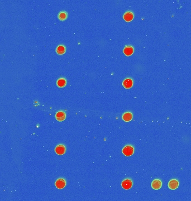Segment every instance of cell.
I'll use <instances>...</instances> for the list:
<instances>
[{
	"mask_svg": "<svg viewBox=\"0 0 191 201\" xmlns=\"http://www.w3.org/2000/svg\"><path fill=\"white\" fill-rule=\"evenodd\" d=\"M134 148L132 147V146H126V147H125L122 149V153L126 156H131L134 154Z\"/></svg>",
	"mask_w": 191,
	"mask_h": 201,
	"instance_id": "cell-1",
	"label": "cell"
},
{
	"mask_svg": "<svg viewBox=\"0 0 191 201\" xmlns=\"http://www.w3.org/2000/svg\"><path fill=\"white\" fill-rule=\"evenodd\" d=\"M121 185H122V187L124 189L128 190L131 188L132 185H133V183H132V181L130 179H127L124 180L122 182Z\"/></svg>",
	"mask_w": 191,
	"mask_h": 201,
	"instance_id": "cell-2",
	"label": "cell"
},
{
	"mask_svg": "<svg viewBox=\"0 0 191 201\" xmlns=\"http://www.w3.org/2000/svg\"><path fill=\"white\" fill-rule=\"evenodd\" d=\"M162 186V183L159 179H155L152 183V187L155 190H158L161 188Z\"/></svg>",
	"mask_w": 191,
	"mask_h": 201,
	"instance_id": "cell-3",
	"label": "cell"
},
{
	"mask_svg": "<svg viewBox=\"0 0 191 201\" xmlns=\"http://www.w3.org/2000/svg\"><path fill=\"white\" fill-rule=\"evenodd\" d=\"M122 85L126 89H129L133 86V81L130 78H127L124 80L122 83Z\"/></svg>",
	"mask_w": 191,
	"mask_h": 201,
	"instance_id": "cell-4",
	"label": "cell"
},
{
	"mask_svg": "<svg viewBox=\"0 0 191 201\" xmlns=\"http://www.w3.org/2000/svg\"><path fill=\"white\" fill-rule=\"evenodd\" d=\"M66 185L65 181L63 179H59L56 182V186L58 189H63Z\"/></svg>",
	"mask_w": 191,
	"mask_h": 201,
	"instance_id": "cell-5",
	"label": "cell"
},
{
	"mask_svg": "<svg viewBox=\"0 0 191 201\" xmlns=\"http://www.w3.org/2000/svg\"><path fill=\"white\" fill-rule=\"evenodd\" d=\"M179 186V182L176 179L171 180L168 183V187L172 190H174L177 189Z\"/></svg>",
	"mask_w": 191,
	"mask_h": 201,
	"instance_id": "cell-6",
	"label": "cell"
},
{
	"mask_svg": "<svg viewBox=\"0 0 191 201\" xmlns=\"http://www.w3.org/2000/svg\"><path fill=\"white\" fill-rule=\"evenodd\" d=\"M56 152L57 154L61 155L64 154L65 152V148L63 145H58L56 148Z\"/></svg>",
	"mask_w": 191,
	"mask_h": 201,
	"instance_id": "cell-7",
	"label": "cell"
},
{
	"mask_svg": "<svg viewBox=\"0 0 191 201\" xmlns=\"http://www.w3.org/2000/svg\"><path fill=\"white\" fill-rule=\"evenodd\" d=\"M65 117L66 115L65 112L63 111H59L56 115V118L59 121H63L65 120Z\"/></svg>",
	"mask_w": 191,
	"mask_h": 201,
	"instance_id": "cell-8",
	"label": "cell"
},
{
	"mask_svg": "<svg viewBox=\"0 0 191 201\" xmlns=\"http://www.w3.org/2000/svg\"><path fill=\"white\" fill-rule=\"evenodd\" d=\"M123 52L124 54L126 56H130L131 55H132L134 53V49L133 47L130 46H126L125 47Z\"/></svg>",
	"mask_w": 191,
	"mask_h": 201,
	"instance_id": "cell-9",
	"label": "cell"
},
{
	"mask_svg": "<svg viewBox=\"0 0 191 201\" xmlns=\"http://www.w3.org/2000/svg\"><path fill=\"white\" fill-rule=\"evenodd\" d=\"M124 19L127 22H130L134 19V15L131 12H127L124 15Z\"/></svg>",
	"mask_w": 191,
	"mask_h": 201,
	"instance_id": "cell-10",
	"label": "cell"
},
{
	"mask_svg": "<svg viewBox=\"0 0 191 201\" xmlns=\"http://www.w3.org/2000/svg\"><path fill=\"white\" fill-rule=\"evenodd\" d=\"M133 119V115L132 114L129 112L125 113L122 115V119L125 122H129Z\"/></svg>",
	"mask_w": 191,
	"mask_h": 201,
	"instance_id": "cell-11",
	"label": "cell"
},
{
	"mask_svg": "<svg viewBox=\"0 0 191 201\" xmlns=\"http://www.w3.org/2000/svg\"><path fill=\"white\" fill-rule=\"evenodd\" d=\"M66 83H67V82H66V80L64 78L59 79L57 82V86L60 88H62L65 86Z\"/></svg>",
	"mask_w": 191,
	"mask_h": 201,
	"instance_id": "cell-12",
	"label": "cell"
},
{
	"mask_svg": "<svg viewBox=\"0 0 191 201\" xmlns=\"http://www.w3.org/2000/svg\"><path fill=\"white\" fill-rule=\"evenodd\" d=\"M56 51H57V53L59 55H63V54H64L65 52V47L63 45L58 46L56 49Z\"/></svg>",
	"mask_w": 191,
	"mask_h": 201,
	"instance_id": "cell-13",
	"label": "cell"
},
{
	"mask_svg": "<svg viewBox=\"0 0 191 201\" xmlns=\"http://www.w3.org/2000/svg\"><path fill=\"white\" fill-rule=\"evenodd\" d=\"M58 17H59V19L60 20H62V21L64 20L67 19V13L64 11H62V12H60L59 14Z\"/></svg>",
	"mask_w": 191,
	"mask_h": 201,
	"instance_id": "cell-14",
	"label": "cell"
}]
</instances>
